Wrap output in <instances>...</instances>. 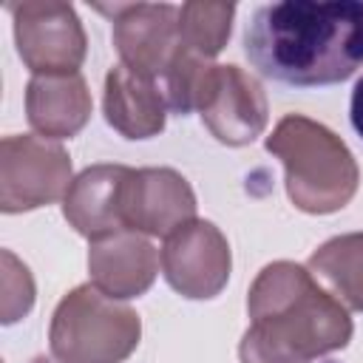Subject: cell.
Here are the masks:
<instances>
[{
  "mask_svg": "<svg viewBox=\"0 0 363 363\" xmlns=\"http://www.w3.org/2000/svg\"><path fill=\"white\" fill-rule=\"evenodd\" d=\"M31 363H51V360H45V357H34Z\"/></svg>",
  "mask_w": 363,
  "mask_h": 363,
  "instance_id": "obj_20",
  "label": "cell"
},
{
  "mask_svg": "<svg viewBox=\"0 0 363 363\" xmlns=\"http://www.w3.org/2000/svg\"><path fill=\"white\" fill-rule=\"evenodd\" d=\"M349 116H352V128L363 136V77L354 82L352 91V105H349Z\"/></svg>",
  "mask_w": 363,
  "mask_h": 363,
  "instance_id": "obj_19",
  "label": "cell"
},
{
  "mask_svg": "<svg viewBox=\"0 0 363 363\" xmlns=\"http://www.w3.org/2000/svg\"><path fill=\"white\" fill-rule=\"evenodd\" d=\"M199 113L207 130L230 147L255 142L269 119L267 94L261 82L238 65H216L213 85Z\"/></svg>",
  "mask_w": 363,
  "mask_h": 363,
  "instance_id": "obj_10",
  "label": "cell"
},
{
  "mask_svg": "<svg viewBox=\"0 0 363 363\" xmlns=\"http://www.w3.org/2000/svg\"><path fill=\"white\" fill-rule=\"evenodd\" d=\"M196 218V193L173 167H139L125 179V224L142 235L167 238Z\"/></svg>",
  "mask_w": 363,
  "mask_h": 363,
  "instance_id": "obj_9",
  "label": "cell"
},
{
  "mask_svg": "<svg viewBox=\"0 0 363 363\" xmlns=\"http://www.w3.org/2000/svg\"><path fill=\"white\" fill-rule=\"evenodd\" d=\"M68 150L45 136H6L0 142V210L26 213L65 199L71 187Z\"/></svg>",
  "mask_w": 363,
  "mask_h": 363,
  "instance_id": "obj_5",
  "label": "cell"
},
{
  "mask_svg": "<svg viewBox=\"0 0 363 363\" xmlns=\"http://www.w3.org/2000/svg\"><path fill=\"white\" fill-rule=\"evenodd\" d=\"M14 20V43L23 65L34 77L79 74L88 40L71 3L26 0L9 6Z\"/></svg>",
  "mask_w": 363,
  "mask_h": 363,
  "instance_id": "obj_6",
  "label": "cell"
},
{
  "mask_svg": "<svg viewBox=\"0 0 363 363\" xmlns=\"http://www.w3.org/2000/svg\"><path fill=\"white\" fill-rule=\"evenodd\" d=\"M105 119L125 139H150L164 130V94L156 79L116 65L105 77Z\"/></svg>",
  "mask_w": 363,
  "mask_h": 363,
  "instance_id": "obj_14",
  "label": "cell"
},
{
  "mask_svg": "<svg viewBox=\"0 0 363 363\" xmlns=\"http://www.w3.org/2000/svg\"><path fill=\"white\" fill-rule=\"evenodd\" d=\"M267 150L284 162L289 201L312 216L343 210L360 184V170L346 142L326 125L286 113L267 136Z\"/></svg>",
  "mask_w": 363,
  "mask_h": 363,
  "instance_id": "obj_3",
  "label": "cell"
},
{
  "mask_svg": "<svg viewBox=\"0 0 363 363\" xmlns=\"http://www.w3.org/2000/svg\"><path fill=\"white\" fill-rule=\"evenodd\" d=\"M125 164H94L85 167L68 187L62 199L65 221L85 235L88 241H99L128 230L125 224Z\"/></svg>",
  "mask_w": 363,
  "mask_h": 363,
  "instance_id": "obj_11",
  "label": "cell"
},
{
  "mask_svg": "<svg viewBox=\"0 0 363 363\" xmlns=\"http://www.w3.org/2000/svg\"><path fill=\"white\" fill-rule=\"evenodd\" d=\"M309 272L323 278L343 306L363 312V233H346L323 241L309 255Z\"/></svg>",
  "mask_w": 363,
  "mask_h": 363,
  "instance_id": "obj_15",
  "label": "cell"
},
{
  "mask_svg": "<svg viewBox=\"0 0 363 363\" xmlns=\"http://www.w3.org/2000/svg\"><path fill=\"white\" fill-rule=\"evenodd\" d=\"M235 6L233 3H204L190 0L179 9V43L182 48L213 60L230 40Z\"/></svg>",
  "mask_w": 363,
  "mask_h": 363,
  "instance_id": "obj_16",
  "label": "cell"
},
{
  "mask_svg": "<svg viewBox=\"0 0 363 363\" xmlns=\"http://www.w3.org/2000/svg\"><path fill=\"white\" fill-rule=\"evenodd\" d=\"M213 77H216V62L179 45L176 57L170 60V65L159 79V88L164 94L167 108L184 116V113L201 111L207 91L213 85Z\"/></svg>",
  "mask_w": 363,
  "mask_h": 363,
  "instance_id": "obj_17",
  "label": "cell"
},
{
  "mask_svg": "<svg viewBox=\"0 0 363 363\" xmlns=\"http://www.w3.org/2000/svg\"><path fill=\"white\" fill-rule=\"evenodd\" d=\"M113 20V45L119 60L133 74L162 79L179 51V9L170 3H122L96 6Z\"/></svg>",
  "mask_w": 363,
  "mask_h": 363,
  "instance_id": "obj_8",
  "label": "cell"
},
{
  "mask_svg": "<svg viewBox=\"0 0 363 363\" xmlns=\"http://www.w3.org/2000/svg\"><path fill=\"white\" fill-rule=\"evenodd\" d=\"M142 337L139 315L94 284L74 286L54 309L48 346L57 363H122Z\"/></svg>",
  "mask_w": 363,
  "mask_h": 363,
  "instance_id": "obj_4",
  "label": "cell"
},
{
  "mask_svg": "<svg viewBox=\"0 0 363 363\" xmlns=\"http://www.w3.org/2000/svg\"><path fill=\"white\" fill-rule=\"evenodd\" d=\"M91 91L82 74L31 77L26 88L28 125L45 139H71L91 119Z\"/></svg>",
  "mask_w": 363,
  "mask_h": 363,
  "instance_id": "obj_13",
  "label": "cell"
},
{
  "mask_svg": "<svg viewBox=\"0 0 363 363\" xmlns=\"http://www.w3.org/2000/svg\"><path fill=\"white\" fill-rule=\"evenodd\" d=\"M88 272L94 286L116 301L145 295L159 272V252L147 235L136 230H122L116 235L91 241Z\"/></svg>",
  "mask_w": 363,
  "mask_h": 363,
  "instance_id": "obj_12",
  "label": "cell"
},
{
  "mask_svg": "<svg viewBox=\"0 0 363 363\" xmlns=\"http://www.w3.org/2000/svg\"><path fill=\"white\" fill-rule=\"evenodd\" d=\"M167 284L190 301L216 298L230 278L233 255L224 233L204 218H193L164 238L159 252Z\"/></svg>",
  "mask_w": 363,
  "mask_h": 363,
  "instance_id": "obj_7",
  "label": "cell"
},
{
  "mask_svg": "<svg viewBox=\"0 0 363 363\" xmlns=\"http://www.w3.org/2000/svg\"><path fill=\"white\" fill-rule=\"evenodd\" d=\"M252 318L241 337V363H312L352 340L349 309L320 289L295 261L267 264L250 286Z\"/></svg>",
  "mask_w": 363,
  "mask_h": 363,
  "instance_id": "obj_2",
  "label": "cell"
},
{
  "mask_svg": "<svg viewBox=\"0 0 363 363\" xmlns=\"http://www.w3.org/2000/svg\"><path fill=\"white\" fill-rule=\"evenodd\" d=\"M244 51L264 77L286 85L343 82L363 65V3L284 0L264 6L247 23Z\"/></svg>",
  "mask_w": 363,
  "mask_h": 363,
  "instance_id": "obj_1",
  "label": "cell"
},
{
  "mask_svg": "<svg viewBox=\"0 0 363 363\" xmlns=\"http://www.w3.org/2000/svg\"><path fill=\"white\" fill-rule=\"evenodd\" d=\"M0 261H3V272H0V286H3L0 315H3V323H14L23 315H28V309L34 306V278H31L28 267L11 250H3Z\"/></svg>",
  "mask_w": 363,
  "mask_h": 363,
  "instance_id": "obj_18",
  "label": "cell"
}]
</instances>
